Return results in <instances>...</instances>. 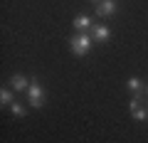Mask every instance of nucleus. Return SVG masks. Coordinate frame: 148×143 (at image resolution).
Here are the masks:
<instances>
[{
  "mask_svg": "<svg viewBox=\"0 0 148 143\" xmlns=\"http://www.w3.org/2000/svg\"><path fill=\"white\" fill-rule=\"evenodd\" d=\"M91 35H86V32H79V35H74L72 40H69V44H72V52L77 54V57H84L86 52L91 49Z\"/></svg>",
  "mask_w": 148,
  "mask_h": 143,
  "instance_id": "1",
  "label": "nucleus"
},
{
  "mask_svg": "<svg viewBox=\"0 0 148 143\" xmlns=\"http://www.w3.org/2000/svg\"><path fill=\"white\" fill-rule=\"evenodd\" d=\"M25 94H27V99H30L32 109H40V106L45 104V91H42V86L37 84V81H30V89H27Z\"/></svg>",
  "mask_w": 148,
  "mask_h": 143,
  "instance_id": "2",
  "label": "nucleus"
},
{
  "mask_svg": "<svg viewBox=\"0 0 148 143\" xmlns=\"http://www.w3.org/2000/svg\"><path fill=\"white\" fill-rule=\"evenodd\" d=\"M131 116L136 118V121H146L148 118V106H143L138 99H133L131 101Z\"/></svg>",
  "mask_w": 148,
  "mask_h": 143,
  "instance_id": "3",
  "label": "nucleus"
},
{
  "mask_svg": "<svg viewBox=\"0 0 148 143\" xmlns=\"http://www.w3.org/2000/svg\"><path fill=\"white\" fill-rule=\"evenodd\" d=\"M114 12H116V3H114V0H101V3H96V15L111 17Z\"/></svg>",
  "mask_w": 148,
  "mask_h": 143,
  "instance_id": "4",
  "label": "nucleus"
},
{
  "mask_svg": "<svg viewBox=\"0 0 148 143\" xmlns=\"http://www.w3.org/2000/svg\"><path fill=\"white\" fill-rule=\"evenodd\" d=\"M91 32H94L91 37H94V40H99V42H106V40L111 37V30H109L106 25H96V27H91Z\"/></svg>",
  "mask_w": 148,
  "mask_h": 143,
  "instance_id": "5",
  "label": "nucleus"
},
{
  "mask_svg": "<svg viewBox=\"0 0 148 143\" xmlns=\"http://www.w3.org/2000/svg\"><path fill=\"white\" fill-rule=\"evenodd\" d=\"M10 84H12V89H15V91H27V89H30V79H25L22 74H15Z\"/></svg>",
  "mask_w": 148,
  "mask_h": 143,
  "instance_id": "6",
  "label": "nucleus"
},
{
  "mask_svg": "<svg viewBox=\"0 0 148 143\" xmlns=\"http://www.w3.org/2000/svg\"><path fill=\"white\" fill-rule=\"evenodd\" d=\"M74 27H77L79 32H86V30H91V17H86V15L74 17Z\"/></svg>",
  "mask_w": 148,
  "mask_h": 143,
  "instance_id": "7",
  "label": "nucleus"
},
{
  "mask_svg": "<svg viewBox=\"0 0 148 143\" xmlns=\"http://www.w3.org/2000/svg\"><path fill=\"white\" fill-rule=\"evenodd\" d=\"M0 104H12V91L10 89H0Z\"/></svg>",
  "mask_w": 148,
  "mask_h": 143,
  "instance_id": "8",
  "label": "nucleus"
},
{
  "mask_svg": "<svg viewBox=\"0 0 148 143\" xmlns=\"http://www.w3.org/2000/svg\"><path fill=\"white\" fill-rule=\"evenodd\" d=\"M128 89H131L133 91V94H138V91H141V81H138V79H128Z\"/></svg>",
  "mask_w": 148,
  "mask_h": 143,
  "instance_id": "9",
  "label": "nucleus"
},
{
  "mask_svg": "<svg viewBox=\"0 0 148 143\" xmlns=\"http://www.w3.org/2000/svg\"><path fill=\"white\" fill-rule=\"evenodd\" d=\"M12 114H15V116H25V109H22L20 104H12Z\"/></svg>",
  "mask_w": 148,
  "mask_h": 143,
  "instance_id": "10",
  "label": "nucleus"
},
{
  "mask_svg": "<svg viewBox=\"0 0 148 143\" xmlns=\"http://www.w3.org/2000/svg\"><path fill=\"white\" fill-rule=\"evenodd\" d=\"M94 3H101V0H94Z\"/></svg>",
  "mask_w": 148,
  "mask_h": 143,
  "instance_id": "11",
  "label": "nucleus"
}]
</instances>
